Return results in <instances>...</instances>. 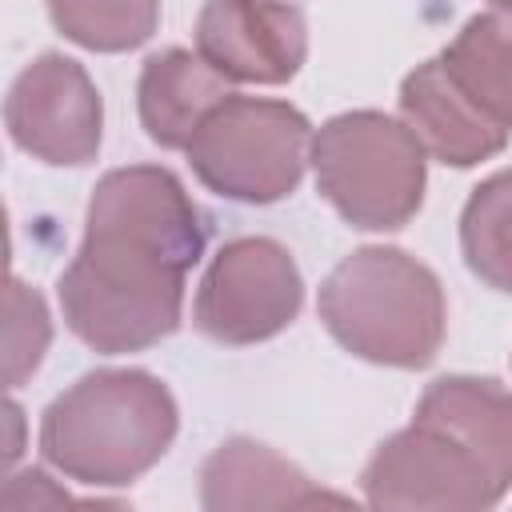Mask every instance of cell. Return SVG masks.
Masks as SVG:
<instances>
[{"label":"cell","mask_w":512,"mask_h":512,"mask_svg":"<svg viewBox=\"0 0 512 512\" xmlns=\"http://www.w3.org/2000/svg\"><path fill=\"white\" fill-rule=\"evenodd\" d=\"M204 252V216L156 164L112 168L84 216V244L60 276L68 328L96 352H140L180 324L184 276Z\"/></svg>","instance_id":"cell-1"},{"label":"cell","mask_w":512,"mask_h":512,"mask_svg":"<svg viewBox=\"0 0 512 512\" xmlns=\"http://www.w3.org/2000/svg\"><path fill=\"white\" fill-rule=\"evenodd\" d=\"M176 436L172 392L140 368H100L60 392L40 420L44 460L88 488L144 476Z\"/></svg>","instance_id":"cell-2"},{"label":"cell","mask_w":512,"mask_h":512,"mask_svg":"<svg viewBox=\"0 0 512 512\" xmlns=\"http://www.w3.org/2000/svg\"><path fill=\"white\" fill-rule=\"evenodd\" d=\"M320 320L340 348L388 368H424L444 344V288L400 248H356L320 284Z\"/></svg>","instance_id":"cell-3"},{"label":"cell","mask_w":512,"mask_h":512,"mask_svg":"<svg viewBox=\"0 0 512 512\" xmlns=\"http://www.w3.org/2000/svg\"><path fill=\"white\" fill-rule=\"evenodd\" d=\"M312 168L316 188L352 228H404L424 200V144L384 112L332 116L312 140Z\"/></svg>","instance_id":"cell-4"},{"label":"cell","mask_w":512,"mask_h":512,"mask_svg":"<svg viewBox=\"0 0 512 512\" xmlns=\"http://www.w3.org/2000/svg\"><path fill=\"white\" fill-rule=\"evenodd\" d=\"M184 152L204 188L244 204H272L300 184L312 136L292 104L232 92Z\"/></svg>","instance_id":"cell-5"},{"label":"cell","mask_w":512,"mask_h":512,"mask_svg":"<svg viewBox=\"0 0 512 512\" xmlns=\"http://www.w3.org/2000/svg\"><path fill=\"white\" fill-rule=\"evenodd\" d=\"M300 300L304 280L288 248L268 236H240L212 256L192 316L216 344H260L296 320Z\"/></svg>","instance_id":"cell-6"},{"label":"cell","mask_w":512,"mask_h":512,"mask_svg":"<svg viewBox=\"0 0 512 512\" xmlns=\"http://www.w3.org/2000/svg\"><path fill=\"white\" fill-rule=\"evenodd\" d=\"M360 484L380 512H476L504 496L460 444L420 420L372 452Z\"/></svg>","instance_id":"cell-7"},{"label":"cell","mask_w":512,"mask_h":512,"mask_svg":"<svg viewBox=\"0 0 512 512\" xmlns=\"http://www.w3.org/2000/svg\"><path fill=\"white\" fill-rule=\"evenodd\" d=\"M4 124L12 144L44 164H88L100 148L104 104L76 60L44 52L12 80Z\"/></svg>","instance_id":"cell-8"},{"label":"cell","mask_w":512,"mask_h":512,"mask_svg":"<svg viewBox=\"0 0 512 512\" xmlns=\"http://www.w3.org/2000/svg\"><path fill=\"white\" fill-rule=\"evenodd\" d=\"M196 48L228 80L284 84L308 56V24L280 0H204Z\"/></svg>","instance_id":"cell-9"},{"label":"cell","mask_w":512,"mask_h":512,"mask_svg":"<svg viewBox=\"0 0 512 512\" xmlns=\"http://www.w3.org/2000/svg\"><path fill=\"white\" fill-rule=\"evenodd\" d=\"M400 116L416 132L424 152H432L436 160H444L452 168H472V164L504 152L508 132H512L468 100V92L448 76L440 56L404 76Z\"/></svg>","instance_id":"cell-10"},{"label":"cell","mask_w":512,"mask_h":512,"mask_svg":"<svg viewBox=\"0 0 512 512\" xmlns=\"http://www.w3.org/2000/svg\"><path fill=\"white\" fill-rule=\"evenodd\" d=\"M460 444L484 476L508 492L512 484V392L480 376H440L424 388L416 416Z\"/></svg>","instance_id":"cell-11"},{"label":"cell","mask_w":512,"mask_h":512,"mask_svg":"<svg viewBox=\"0 0 512 512\" xmlns=\"http://www.w3.org/2000/svg\"><path fill=\"white\" fill-rule=\"evenodd\" d=\"M200 504L208 512H252V508H344L348 496L316 488L296 464L256 440H224L200 468Z\"/></svg>","instance_id":"cell-12"},{"label":"cell","mask_w":512,"mask_h":512,"mask_svg":"<svg viewBox=\"0 0 512 512\" xmlns=\"http://www.w3.org/2000/svg\"><path fill=\"white\" fill-rule=\"evenodd\" d=\"M232 96L228 76L216 72L200 52L188 48H164L144 60L136 104L140 124L152 144L160 148H188L196 128Z\"/></svg>","instance_id":"cell-13"},{"label":"cell","mask_w":512,"mask_h":512,"mask_svg":"<svg viewBox=\"0 0 512 512\" xmlns=\"http://www.w3.org/2000/svg\"><path fill=\"white\" fill-rule=\"evenodd\" d=\"M448 76L468 92L476 108H484L496 124L512 128V12H480L472 16L456 40L440 52Z\"/></svg>","instance_id":"cell-14"},{"label":"cell","mask_w":512,"mask_h":512,"mask_svg":"<svg viewBox=\"0 0 512 512\" xmlns=\"http://www.w3.org/2000/svg\"><path fill=\"white\" fill-rule=\"evenodd\" d=\"M460 248L488 288L512 292V172H496L472 188L460 216Z\"/></svg>","instance_id":"cell-15"},{"label":"cell","mask_w":512,"mask_h":512,"mask_svg":"<svg viewBox=\"0 0 512 512\" xmlns=\"http://www.w3.org/2000/svg\"><path fill=\"white\" fill-rule=\"evenodd\" d=\"M52 24L80 48L128 52L160 24V0H48Z\"/></svg>","instance_id":"cell-16"},{"label":"cell","mask_w":512,"mask_h":512,"mask_svg":"<svg viewBox=\"0 0 512 512\" xmlns=\"http://www.w3.org/2000/svg\"><path fill=\"white\" fill-rule=\"evenodd\" d=\"M4 380L8 388H20L44 360L52 324H48V308L44 300L24 288L16 276L8 280V296H4Z\"/></svg>","instance_id":"cell-17"},{"label":"cell","mask_w":512,"mask_h":512,"mask_svg":"<svg viewBox=\"0 0 512 512\" xmlns=\"http://www.w3.org/2000/svg\"><path fill=\"white\" fill-rule=\"evenodd\" d=\"M52 504H72V496L52 488V480L36 468L8 480V488H4V508H52Z\"/></svg>","instance_id":"cell-18"},{"label":"cell","mask_w":512,"mask_h":512,"mask_svg":"<svg viewBox=\"0 0 512 512\" xmlns=\"http://www.w3.org/2000/svg\"><path fill=\"white\" fill-rule=\"evenodd\" d=\"M4 420H8V444H4V464H12L20 456V408L16 400L4 404Z\"/></svg>","instance_id":"cell-19"},{"label":"cell","mask_w":512,"mask_h":512,"mask_svg":"<svg viewBox=\"0 0 512 512\" xmlns=\"http://www.w3.org/2000/svg\"><path fill=\"white\" fill-rule=\"evenodd\" d=\"M492 4H496V8H508V12H512V0H492Z\"/></svg>","instance_id":"cell-20"}]
</instances>
